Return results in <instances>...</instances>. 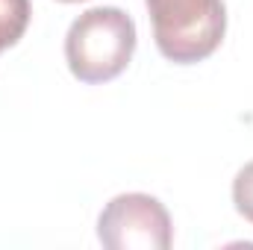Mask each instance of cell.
<instances>
[{"label":"cell","mask_w":253,"mask_h":250,"mask_svg":"<svg viewBox=\"0 0 253 250\" xmlns=\"http://www.w3.org/2000/svg\"><path fill=\"white\" fill-rule=\"evenodd\" d=\"M135 53V21L118 6L83 12L65 36V59L80 83L97 85L121 77Z\"/></svg>","instance_id":"cell-1"},{"label":"cell","mask_w":253,"mask_h":250,"mask_svg":"<svg viewBox=\"0 0 253 250\" xmlns=\"http://www.w3.org/2000/svg\"><path fill=\"white\" fill-rule=\"evenodd\" d=\"M159 53L174 65L209 59L227 33L224 0H144Z\"/></svg>","instance_id":"cell-2"},{"label":"cell","mask_w":253,"mask_h":250,"mask_svg":"<svg viewBox=\"0 0 253 250\" xmlns=\"http://www.w3.org/2000/svg\"><path fill=\"white\" fill-rule=\"evenodd\" d=\"M97 239L109 250H168L174 245V227L162 200L126 191L103 206L97 218Z\"/></svg>","instance_id":"cell-3"},{"label":"cell","mask_w":253,"mask_h":250,"mask_svg":"<svg viewBox=\"0 0 253 250\" xmlns=\"http://www.w3.org/2000/svg\"><path fill=\"white\" fill-rule=\"evenodd\" d=\"M30 0H0V53L15 47L30 27Z\"/></svg>","instance_id":"cell-4"},{"label":"cell","mask_w":253,"mask_h":250,"mask_svg":"<svg viewBox=\"0 0 253 250\" xmlns=\"http://www.w3.org/2000/svg\"><path fill=\"white\" fill-rule=\"evenodd\" d=\"M233 203L236 212L253 224V162H248L233 180Z\"/></svg>","instance_id":"cell-5"},{"label":"cell","mask_w":253,"mask_h":250,"mask_svg":"<svg viewBox=\"0 0 253 250\" xmlns=\"http://www.w3.org/2000/svg\"><path fill=\"white\" fill-rule=\"evenodd\" d=\"M59 3H83V0H59Z\"/></svg>","instance_id":"cell-6"}]
</instances>
